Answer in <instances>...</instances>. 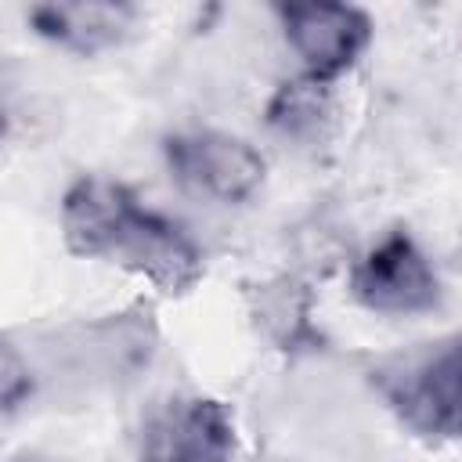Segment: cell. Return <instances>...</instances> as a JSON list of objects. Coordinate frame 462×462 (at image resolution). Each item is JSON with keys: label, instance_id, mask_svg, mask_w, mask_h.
Here are the masks:
<instances>
[{"label": "cell", "instance_id": "2", "mask_svg": "<svg viewBox=\"0 0 462 462\" xmlns=\"http://www.w3.org/2000/svg\"><path fill=\"white\" fill-rule=\"evenodd\" d=\"M372 383L404 430L426 440H455L462 415L458 343H437L419 354L393 357L372 372Z\"/></svg>", "mask_w": 462, "mask_h": 462}, {"label": "cell", "instance_id": "9", "mask_svg": "<svg viewBox=\"0 0 462 462\" xmlns=\"http://www.w3.org/2000/svg\"><path fill=\"white\" fill-rule=\"evenodd\" d=\"M36 390L29 357L22 354V346L0 332V415L18 411Z\"/></svg>", "mask_w": 462, "mask_h": 462}, {"label": "cell", "instance_id": "7", "mask_svg": "<svg viewBox=\"0 0 462 462\" xmlns=\"http://www.w3.org/2000/svg\"><path fill=\"white\" fill-rule=\"evenodd\" d=\"M29 29L47 43H58L72 54H97L134 29L137 11L116 0H79V4H36L25 14Z\"/></svg>", "mask_w": 462, "mask_h": 462}, {"label": "cell", "instance_id": "10", "mask_svg": "<svg viewBox=\"0 0 462 462\" xmlns=\"http://www.w3.org/2000/svg\"><path fill=\"white\" fill-rule=\"evenodd\" d=\"M7 123H11V119H7V108H4V101H0V141L7 137Z\"/></svg>", "mask_w": 462, "mask_h": 462}, {"label": "cell", "instance_id": "4", "mask_svg": "<svg viewBox=\"0 0 462 462\" xmlns=\"http://www.w3.org/2000/svg\"><path fill=\"white\" fill-rule=\"evenodd\" d=\"M350 296L372 314L411 318L437 310L444 285L426 249L408 231H390L354 263Z\"/></svg>", "mask_w": 462, "mask_h": 462}, {"label": "cell", "instance_id": "8", "mask_svg": "<svg viewBox=\"0 0 462 462\" xmlns=\"http://www.w3.org/2000/svg\"><path fill=\"white\" fill-rule=\"evenodd\" d=\"M328 112V87L300 76L292 83H282L274 97L267 101V123L282 130L285 137H310L318 134L321 119Z\"/></svg>", "mask_w": 462, "mask_h": 462}, {"label": "cell", "instance_id": "11", "mask_svg": "<svg viewBox=\"0 0 462 462\" xmlns=\"http://www.w3.org/2000/svg\"><path fill=\"white\" fill-rule=\"evenodd\" d=\"M22 462H54V458H22Z\"/></svg>", "mask_w": 462, "mask_h": 462}, {"label": "cell", "instance_id": "5", "mask_svg": "<svg viewBox=\"0 0 462 462\" xmlns=\"http://www.w3.org/2000/svg\"><path fill=\"white\" fill-rule=\"evenodd\" d=\"M274 18L289 51L300 58L303 76L321 87L354 69L372 43V18L354 4H278Z\"/></svg>", "mask_w": 462, "mask_h": 462}, {"label": "cell", "instance_id": "3", "mask_svg": "<svg viewBox=\"0 0 462 462\" xmlns=\"http://www.w3.org/2000/svg\"><path fill=\"white\" fill-rule=\"evenodd\" d=\"M170 177L213 202L242 206L267 180L263 152L227 130H177L162 141Z\"/></svg>", "mask_w": 462, "mask_h": 462}, {"label": "cell", "instance_id": "1", "mask_svg": "<svg viewBox=\"0 0 462 462\" xmlns=\"http://www.w3.org/2000/svg\"><path fill=\"white\" fill-rule=\"evenodd\" d=\"M61 238L69 253L116 263L170 296L195 289L206 274L202 245L188 227L141 202L123 180H72L61 195Z\"/></svg>", "mask_w": 462, "mask_h": 462}, {"label": "cell", "instance_id": "6", "mask_svg": "<svg viewBox=\"0 0 462 462\" xmlns=\"http://www.w3.org/2000/svg\"><path fill=\"white\" fill-rule=\"evenodd\" d=\"M235 415L206 393L162 401L141 426L137 462H231Z\"/></svg>", "mask_w": 462, "mask_h": 462}]
</instances>
